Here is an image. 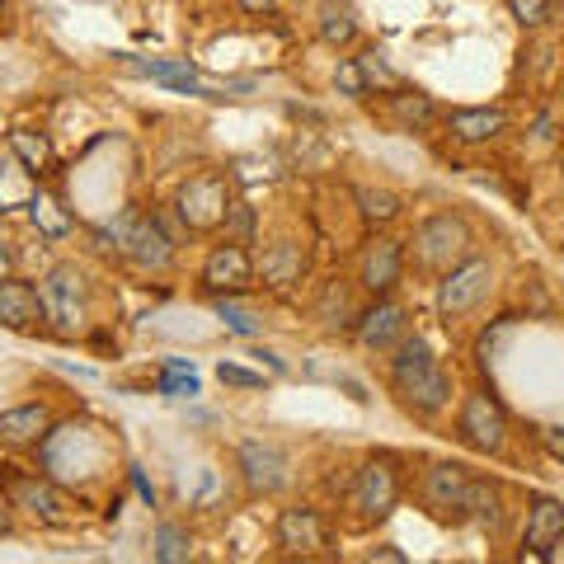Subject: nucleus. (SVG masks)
I'll use <instances>...</instances> for the list:
<instances>
[{
    "instance_id": "f257e3e1",
    "label": "nucleus",
    "mask_w": 564,
    "mask_h": 564,
    "mask_svg": "<svg viewBox=\"0 0 564 564\" xmlns=\"http://www.w3.org/2000/svg\"><path fill=\"white\" fill-rule=\"evenodd\" d=\"M391 386L419 414H437V410H447V400H452V377H447V367L433 358L423 334H404L400 339L395 358H391Z\"/></svg>"
},
{
    "instance_id": "f03ea898",
    "label": "nucleus",
    "mask_w": 564,
    "mask_h": 564,
    "mask_svg": "<svg viewBox=\"0 0 564 564\" xmlns=\"http://www.w3.org/2000/svg\"><path fill=\"white\" fill-rule=\"evenodd\" d=\"M104 240H113V250L118 254H128L137 269H170L174 263V236L165 231V221L161 217H141L137 207H128L122 217L104 231Z\"/></svg>"
},
{
    "instance_id": "7ed1b4c3",
    "label": "nucleus",
    "mask_w": 564,
    "mask_h": 564,
    "mask_svg": "<svg viewBox=\"0 0 564 564\" xmlns=\"http://www.w3.org/2000/svg\"><path fill=\"white\" fill-rule=\"evenodd\" d=\"M43 315L52 321V329L62 334V339H76L80 325H85V311H90V288H85V278L76 263H57L43 282Z\"/></svg>"
},
{
    "instance_id": "20e7f679",
    "label": "nucleus",
    "mask_w": 564,
    "mask_h": 564,
    "mask_svg": "<svg viewBox=\"0 0 564 564\" xmlns=\"http://www.w3.org/2000/svg\"><path fill=\"white\" fill-rule=\"evenodd\" d=\"M462 259H470V226L462 217L443 212V217H429L419 226V236H414V263L419 269L447 273Z\"/></svg>"
},
{
    "instance_id": "39448f33",
    "label": "nucleus",
    "mask_w": 564,
    "mask_h": 564,
    "mask_svg": "<svg viewBox=\"0 0 564 564\" xmlns=\"http://www.w3.org/2000/svg\"><path fill=\"white\" fill-rule=\"evenodd\" d=\"M174 212H180V221L188 226V231H217V226H226V212H231L226 174H217V170L193 174V180L180 188V203H174Z\"/></svg>"
},
{
    "instance_id": "423d86ee",
    "label": "nucleus",
    "mask_w": 564,
    "mask_h": 564,
    "mask_svg": "<svg viewBox=\"0 0 564 564\" xmlns=\"http://www.w3.org/2000/svg\"><path fill=\"white\" fill-rule=\"evenodd\" d=\"M6 499H10V508L33 513L43 527H70L76 522L70 499L52 480H43V475H6Z\"/></svg>"
},
{
    "instance_id": "0eeeda50",
    "label": "nucleus",
    "mask_w": 564,
    "mask_h": 564,
    "mask_svg": "<svg viewBox=\"0 0 564 564\" xmlns=\"http://www.w3.org/2000/svg\"><path fill=\"white\" fill-rule=\"evenodd\" d=\"M489 282H494V269H489V259H462L456 269H447L443 278V288H437V311L447 315V321H456V315H466L475 311L489 296Z\"/></svg>"
},
{
    "instance_id": "6e6552de",
    "label": "nucleus",
    "mask_w": 564,
    "mask_h": 564,
    "mask_svg": "<svg viewBox=\"0 0 564 564\" xmlns=\"http://www.w3.org/2000/svg\"><path fill=\"white\" fill-rule=\"evenodd\" d=\"M395 503H400V470H395V456L381 452L358 470V480H352V508L377 522L391 513Z\"/></svg>"
},
{
    "instance_id": "1a4fd4ad",
    "label": "nucleus",
    "mask_w": 564,
    "mask_h": 564,
    "mask_svg": "<svg viewBox=\"0 0 564 564\" xmlns=\"http://www.w3.org/2000/svg\"><path fill=\"white\" fill-rule=\"evenodd\" d=\"M203 288H207L212 296L250 292V288H254V259H250V250H245V245H236V240L217 245V250L207 254V263H203Z\"/></svg>"
},
{
    "instance_id": "9d476101",
    "label": "nucleus",
    "mask_w": 564,
    "mask_h": 564,
    "mask_svg": "<svg viewBox=\"0 0 564 564\" xmlns=\"http://www.w3.org/2000/svg\"><path fill=\"white\" fill-rule=\"evenodd\" d=\"M456 433H462V443L475 447V452H503L508 419L489 395H470L462 404V419H456Z\"/></svg>"
},
{
    "instance_id": "9b49d317",
    "label": "nucleus",
    "mask_w": 564,
    "mask_h": 564,
    "mask_svg": "<svg viewBox=\"0 0 564 564\" xmlns=\"http://www.w3.org/2000/svg\"><path fill=\"white\" fill-rule=\"evenodd\" d=\"M466 489L470 475L462 462H437L429 475H423V503H429L433 518H462L466 513Z\"/></svg>"
},
{
    "instance_id": "f8f14e48",
    "label": "nucleus",
    "mask_w": 564,
    "mask_h": 564,
    "mask_svg": "<svg viewBox=\"0 0 564 564\" xmlns=\"http://www.w3.org/2000/svg\"><path fill=\"white\" fill-rule=\"evenodd\" d=\"M43 292L24 278H6L0 282V325L14 334H39L43 329Z\"/></svg>"
},
{
    "instance_id": "ddd939ff",
    "label": "nucleus",
    "mask_w": 564,
    "mask_h": 564,
    "mask_svg": "<svg viewBox=\"0 0 564 564\" xmlns=\"http://www.w3.org/2000/svg\"><path fill=\"white\" fill-rule=\"evenodd\" d=\"M527 555H536V560H551L555 555V545L564 541V503L551 499V494H541V499H532V508H527Z\"/></svg>"
},
{
    "instance_id": "4468645a",
    "label": "nucleus",
    "mask_w": 564,
    "mask_h": 564,
    "mask_svg": "<svg viewBox=\"0 0 564 564\" xmlns=\"http://www.w3.org/2000/svg\"><path fill=\"white\" fill-rule=\"evenodd\" d=\"M278 545L288 555H315L321 545H329V532L315 508H282L278 513Z\"/></svg>"
},
{
    "instance_id": "2eb2a0df",
    "label": "nucleus",
    "mask_w": 564,
    "mask_h": 564,
    "mask_svg": "<svg viewBox=\"0 0 564 564\" xmlns=\"http://www.w3.org/2000/svg\"><path fill=\"white\" fill-rule=\"evenodd\" d=\"M240 470H245V485L250 494H278L288 485V462L273 443H245L240 447Z\"/></svg>"
},
{
    "instance_id": "dca6fc26",
    "label": "nucleus",
    "mask_w": 564,
    "mask_h": 564,
    "mask_svg": "<svg viewBox=\"0 0 564 564\" xmlns=\"http://www.w3.org/2000/svg\"><path fill=\"white\" fill-rule=\"evenodd\" d=\"M400 269H404L400 240L377 236L372 245H367V254H362V288L372 292V296H386L400 282Z\"/></svg>"
},
{
    "instance_id": "f3484780",
    "label": "nucleus",
    "mask_w": 564,
    "mask_h": 564,
    "mask_svg": "<svg viewBox=\"0 0 564 564\" xmlns=\"http://www.w3.org/2000/svg\"><path fill=\"white\" fill-rule=\"evenodd\" d=\"M52 433V410L47 404H20V410L0 414V443L6 447H39Z\"/></svg>"
},
{
    "instance_id": "a211bd4d",
    "label": "nucleus",
    "mask_w": 564,
    "mask_h": 564,
    "mask_svg": "<svg viewBox=\"0 0 564 564\" xmlns=\"http://www.w3.org/2000/svg\"><path fill=\"white\" fill-rule=\"evenodd\" d=\"M259 273H263V288H292V282H302L306 273V254L296 240H278L263 250L259 259Z\"/></svg>"
},
{
    "instance_id": "6ab92c4d",
    "label": "nucleus",
    "mask_w": 564,
    "mask_h": 564,
    "mask_svg": "<svg viewBox=\"0 0 564 564\" xmlns=\"http://www.w3.org/2000/svg\"><path fill=\"white\" fill-rule=\"evenodd\" d=\"M358 339L367 348H391L395 339H404V306L377 302L367 315H358Z\"/></svg>"
},
{
    "instance_id": "aec40b11",
    "label": "nucleus",
    "mask_w": 564,
    "mask_h": 564,
    "mask_svg": "<svg viewBox=\"0 0 564 564\" xmlns=\"http://www.w3.org/2000/svg\"><path fill=\"white\" fill-rule=\"evenodd\" d=\"M39 198V174H33L20 155L0 165V212H20Z\"/></svg>"
},
{
    "instance_id": "412c9836",
    "label": "nucleus",
    "mask_w": 564,
    "mask_h": 564,
    "mask_svg": "<svg viewBox=\"0 0 564 564\" xmlns=\"http://www.w3.org/2000/svg\"><path fill=\"white\" fill-rule=\"evenodd\" d=\"M447 128L456 141H494L508 128V113L503 109H456L447 118Z\"/></svg>"
},
{
    "instance_id": "4be33fe9",
    "label": "nucleus",
    "mask_w": 564,
    "mask_h": 564,
    "mask_svg": "<svg viewBox=\"0 0 564 564\" xmlns=\"http://www.w3.org/2000/svg\"><path fill=\"white\" fill-rule=\"evenodd\" d=\"M462 518L480 522L485 532H499V527H503V489L494 485V480H470V489H466V513Z\"/></svg>"
},
{
    "instance_id": "5701e85b",
    "label": "nucleus",
    "mask_w": 564,
    "mask_h": 564,
    "mask_svg": "<svg viewBox=\"0 0 564 564\" xmlns=\"http://www.w3.org/2000/svg\"><path fill=\"white\" fill-rule=\"evenodd\" d=\"M321 39L329 47H348L352 39H358V20H352L348 6H339V0H325V6H321Z\"/></svg>"
},
{
    "instance_id": "b1692460",
    "label": "nucleus",
    "mask_w": 564,
    "mask_h": 564,
    "mask_svg": "<svg viewBox=\"0 0 564 564\" xmlns=\"http://www.w3.org/2000/svg\"><path fill=\"white\" fill-rule=\"evenodd\" d=\"M151 555L161 560V564H184L193 555V541L180 522H161L155 527V541H151Z\"/></svg>"
},
{
    "instance_id": "393cba45",
    "label": "nucleus",
    "mask_w": 564,
    "mask_h": 564,
    "mask_svg": "<svg viewBox=\"0 0 564 564\" xmlns=\"http://www.w3.org/2000/svg\"><path fill=\"white\" fill-rule=\"evenodd\" d=\"M155 391L170 395V400H193V395H198V372H193L184 358H170L161 367V381H155Z\"/></svg>"
},
{
    "instance_id": "a878e982",
    "label": "nucleus",
    "mask_w": 564,
    "mask_h": 564,
    "mask_svg": "<svg viewBox=\"0 0 564 564\" xmlns=\"http://www.w3.org/2000/svg\"><path fill=\"white\" fill-rule=\"evenodd\" d=\"M10 151L20 155V161L33 170V174H43L47 165H52V141L47 137H39V132H10Z\"/></svg>"
},
{
    "instance_id": "bb28decb",
    "label": "nucleus",
    "mask_w": 564,
    "mask_h": 564,
    "mask_svg": "<svg viewBox=\"0 0 564 564\" xmlns=\"http://www.w3.org/2000/svg\"><path fill=\"white\" fill-rule=\"evenodd\" d=\"M352 198H358L367 221H395L400 217V198L395 193H386V188H358Z\"/></svg>"
},
{
    "instance_id": "cd10ccee",
    "label": "nucleus",
    "mask_w": 564,
    "mask_h": 564,
    "mask_svg": "<svg viewBox=\"0 0 564 564\" xmlns=\"http://www.w3.org/2000/svg\"><path fill=\"white\" fill-rule=\"evenodd\" d=\"M217 315L226 321V329H231V334H240V339H254V334L263 329V321H259V315H250L245 306H236L231 296H217Z\"/></svg>"
},
{
    "instance_id": "c85d7f7f",
    "label": "nucleus",
    "mask_w": 564,
    "mask_h": 564,
    "mask_svg": "<svg viewBox=\"0 0 564 564\" xmlns=\"http://www.w3.org/2000/svg\"><path fill=\"white\" fill-rule=\"evenodd\" d=\"M395 113L404 128H429L433 122V99L429 95H395Z\"/></svg>"
},
{
    "instance_id": "c756f323",
    "label": "nucleus",
    "mask_w": 564,
    "mask_h": 564,
    "mask_svg": "<svg viewBox=\"0 0 564 564\" xmlns=\"http://www.w3.org/2000/svg\"><path fill=\"white\" fill-rule=\"evenodd\" d=\"M358 66H362L367 85H386V90H400V76H395V70L381 62V52H377V47H372V52H362V57H358Z\"/></svg>"
},
{
    "instance_id": "7c9ffc66",
    "label": "nucleus",
    "mask_w": 564,
    "mask_h": 564,
    "mask_svg": "<svg viewBox=\"0 0 564 564\" xmlns=\"http://www.w3.org/2000/svg\"><path fill=\"white\" fill-rule=\"evenodd\" d=\"M508 10H513V20L522 29H536L551 20V0H508Z\"/></svg>"
},
{
    "instance_id": "2f4dec72",
    "label": "nucleus",
    "mask_w": 564,
    "mask_h": 564,
    "mask_svg": "<svg viewBox=\"0 0 564 564\" xmlns=\"http://www.w3.org/2000/svg\"><path fill=\"white\" fill-rule=\"evenodd\" d=\"M334 85H339L344 95H352V99H362V95H367V76H362V66H358V62H344L339 70H334Z\"/></svg>"
},
{
    "instance_id": "473e14b6",
    "label": "nucleus",
    "mask_w": 564,
    "mask_h": 564,
    "mask_svg": "<svg viewBox=\"0 0 564 564\" xmlns=\"http://www.w3.org/2000/svg\"><path fill=\"white\" fill-rule=\"evenodd\" d=\"M226 231L240 236V240H250V236H254V207L231 203V212H226Z\"/></svg>"
},
{
    "instance_id": "72a5a7b5",
    "label": "nucleus",
    "mask_w": 564,
    "mask_h": 564,
    "mask_svg": "<svg viewBox=\"0 0 564 564\" xmlns=\"http://www.w3.org/2000/svg\"><path fill=\"white\" fill-rule=\"evenodd\" d=\"M217 377H221V386H240V391H259V386H263L259 372H245V367H236V362H221Z\"/></svg>"
},
{
    "instance_id": "f704fd0d",
    "label": "nucleus",
    "mask_w": 564,
    "mask_h": 564,
    "mask_svg": "<svg viewBox=\"0 0 564 564\" xmlns=\"http://www.w3.org/2000/svg\"><path fill=\"white\" fill-rule=\"evenodd\" d=\"M321 315H325V325H348V315H352L348 296H344L339 288H329V292H325V306H321Z\"/></svg>"
},
{
    "instance_id": "c9c22d12",
    "label": "nucleus",
    "mask_w": 564,
    "mask_h": 564,
    "mask_svg": "<svg viewBox=\"0 0 564 564\" xmlns=\"http://www.w3.org/2000/svg\"><path fill=\"white\" fill-rule=\"evenodd\" d=\"M536 437H541V447H545V452L560 456V462H564V423H545V429H541Z\"/></svg>"
},
{
    "instance_id": "e433bc0d",
    "label": "nucleus",
    "mask_w": 564,
    "mask_h": 564,
    "mask_svg": "<svg viewBox=\"0 0 564 564\" xmlns=\"http://www.w3.org/2000/svg\"><path fill=\"white\" fill-rule=\"evenodd\" d=\"M132 485H137V494H141V499H147V503H155V489H151V480H147V475H141L137 466H132Z\"/></svg>"
},
{
    "instance_id": "4c0bfd02",
    "label": "nucleus",
    "mask_w": 564,
    "mask_h": 564,
    "mask_svg": "<svg viewBox=\"0 0 564 564\" xmlns=\"http://www.w3.org/2000/svg\"><path fill=\"white\" fill-rule=\"evenodd\" d=\"M273 6H278V0H240V10H245V14H269Z\"/></svg>"
},
{
    "instance_id": "58836bf2",
    "label": "nucleus",
    "mask_w": 564,
    "mask_h": 564,
    "mask_svg": "<svg viewBox=\"0 0 564 564\" xmlns=\"http://www.w3.org/2000/svg\"><path fill=\"white\" fill-rule=\"evenodd\" d=\"M377 560H381V564H400L404 555H400V551H391V545H386V551H372V564H377Z\"/></svg>"
},
{
    "instance_id": "ea45409f",
    "label": "nucleus",
    "mask_w": 564,
    "mask_h": 564,
    "mask_svg": "<svg viewBox=\"0 0 564 564\" xmlns=\"http://www.w3.org/2000/svg\"><path fill=\"white\" fill-rule=\"evenodd\" d=\"M14 527V518H10V499H0V536H6Z\"/></svg>"
},
{
    "instance_id": "a19ab883",
    "label": "nucleus",
    "mask_w": 564,
    "mask_h": 564,
    "mask_svg": "<svg viewBox=\"0 0 564 564\" xmlns=\"http://www.w3.org/2000/svg\"><path fill=\"white\" fill-rule=\"evenodd\" d=\"M6 278H10V245L0 240V282H6Z\"/></svg>"
},
{
    "instance_id": "79ce46f5",
    "label": "nucleus",
    "mask_w": 564,
    "mask_h": 564,
    "mask_svg": "<svg viewBox=\"0 0 564 564\" xmlns=\"http://www.w3.org/2000/svg\"><path fill=\"white\" fill-rule=\"evenodd\" d=\"M0 14H6V0H0Z\"/></svg>"
}]
</instances>
